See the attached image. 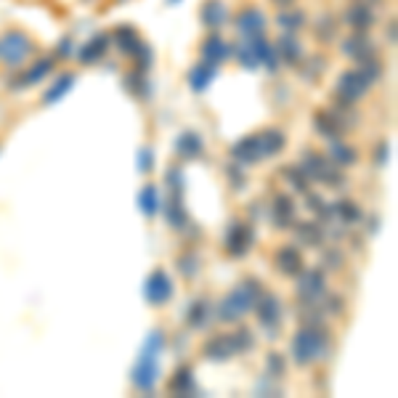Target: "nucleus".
<instances>
[{"mask_svg":"<svg viewBox=\"0 0 398 398\" xmlns=\"http://www.w3.org/2000/svg\"><path fill=\"white\" fill-rule=\"evenodd\" d=\"M260 281L255 279H247V281H242L237 289H231L229 295L223 298V303L218 306V316L223 321H237L239 316H244L252 306H255V300L260 298Z\"/></svg>","mask_w":398,"mask_h":398,"instance_id":"obj_1","label":"nucleus"},{"mask_svg":"<svg viewBox=\"0 0 398 398\" xmlns=\"http://www.w3.org/2000/svg\"><path fill=\"white\" fill-rule=\"evenodd\" d=\"M162 343H165L162 335L154 332V335H149L146 345L141 350L139 364L133 367V385L139 390H151L157 382V353L162 350Z\"/></svg>","mask_w":398,"mask_h":398,"instance_id":"obj_2","label":"nucleus"},{"mask_svg":"<svg viewBox=\"0 0 398 398\" xmlns=\"http://www.w3.org/2000/svg\"><path fill=\"white\" fill-rule=\"evenodd\" d=\"M324 350H327V329H300L292 340V356L303 367L324 356Z\"/></svg>","mask_w":398,"mask_h":398,"instance_id":"obj_3","label":"nucleus"},{"mask_svg":"<svg viewBox=\"0 0 398 398\" xmlns=\"http://www.w3.org/2000/svg\"><path fill=\"white\" fill-rule=\"evenodd\" d=\"M30 50L32 43L21 32H9L6 38L0 40V59L6 61L9 67H19L21 61L30 56Z\"/></svg>","mask_w":398,"mask_h":398,"instance_id":"obj_4","label":"nucleus"},{"mask_svg":"<svg viewBox=\"0 0 398 398\" xmlns=\"http://www.w3.org/2000/svg\"><path fill=\"white\" fill-rule=\"evenodd\" d=\"M300 170H306L311 178L324 181V183H329V186H340V173L332 168V162H329L327 157H321V154H316V151H306V154H303V165H300Z\"/></svg>","mask_w":398,"mask_h":398,"instance_id":"obj_5","label":"nucleus"},{"mask_svg":"<svg viewBox=\"0 0 398 398\" xmlns=\"http://www.w3.org/2000/svg\"><path fill=\"white\" fill-rule=\"evenodd\" d=\"M252 242H255V231L249 223H231L229 234H226V252L234 258H242L249 252Z\"/></svg>","mask_w":398,"mask_h":398,"instance_id":"obj_6","label":"nucleus"},{"mask_svg":"<svg viewBox=\"0 0 398 398\" xmlns=\"http://www.w3.org/2000/svg\"><path fill=\"white\" fill-rule=\"evenodd\" d=\"M369 82L361 72H345L343 77H340V82H338V96H340V101H345V104H353V101H358L364 93L369 90Z\"/></svg>","mask_w":398,"mask_h":398,"instance_id":"obj_7","label":"nucleus"},{"mask_svg":"<svg viewBox=\"0 0 398 398\" xmlns=\"http://www.w3.org/2000/svg\"><path fill=\"white\" fill-rule=\"evenodd\" d=\"M173 298V284H170V279L165 271H154L146 281V300L154 303V306H162V303H168Z\"/></svg>","mask_w":398,"mask_h":398,"instance_id":"obj_8","label":"nucleus"},{"mask_svg":"<svg viewBox=\"0 0 398 398\" xmlns=\"http://www.w3.org/2000/svg\"><path fill=\"white\" fill-rule=\"evenodd\" d=\"M324 289H327V284H324V274H321V271H303L300 284H298L300 298L313 303V300H318L324 295Z\"/></svg>","mask_w":398,"mask_h":398,"instance_id":"obj_9","label":"nucleus"},{"mask_svg":"<svg viewBox=\"0 0 398 398\" xmlns=\"http://www.w3.org/2000/svg\"><path fill=\"white\" fill-rule=\"evenodd\" d=\"M258 303V318H260V324L266 329H274L281 321V303H279L274 295H263L260 292V298L255 300Z\"/></svg>","mask_w":398,"mask_h":398,"instance_id":"obj_10","label":"nucleus"},{"mask_svg":"<svg viewBox=\"0 0 398 398\" xmlns=\"http://www.w3.org/2000/svg\"><path fill=\"white\" fill-rule=\"evenodd\" d=\"M231 157L237 159V162H242V165H252V162H258V159H263V149H260V141L258 136H247V139H242L231 149Z\"/></svg>","mask_w":398,"mask_h":398,"instance_id":"obj_11","label":"nucleus"},{"mask_svg":"<svg viewBox=\"0 0 398 398\" xmlns=\"http://www.w3.org/2000/svg\"><path fill=\"white\" fill-rule=\"evenodd\" d=\"M109 43H112V35H96V38H90V43H85L82 45V50H80V61L82 64H96V61H101L104 56H107V50H109Z\"/></svg>","mask_w":398,"mask_h":398,"instance_id":"obj_12","label":"nucleus"},{"mask_svg":"<svg viewBox=\"0 0 398 398\" xmlns=\"http://www.w3.org/2000/svg\"><path fill=\"white\" fill-rule=\"evenodd\" d=\"M229 45H226V40L220 38V35H210L205 43H202V61H208L213 67H218L220 61L229 59Z\"/></svg>","mask_w":398,"mask_h":398,"instance_id":"obj_13","label":"nucleus"},{"mask_svg":"<svg viewBox=\"0 0 398 398\" xmlns=\"http://www.w3.org/2000/svg\"><path fill=\"white\" fill-rule=\"evenodd\" d=\"M343 53H345L348 59L367 61V59H372V53H375V48H372V43H369L367 35H361V32H356V35H350V38H345V43H343Z\"/></svg>","mask_w":398,"mask_h":398,"instance_id":"obj_14","label":"nucleus"},{"mask_svg":"<svg viewBox=\"0 0 398 398\" xmlns=\"http://www.w3.org/2000/svg\"><path fill=\"white\" fill-rule=\"evenodd\" d=\"M263 27H266V19H263V14H260L258 9H247V11H242V14H239L237 30L242 32V38L244 40L260 35Z\"/></svg>","mask_w":398,"mask_h":398,"instance_id":"obj_15","label":"nucleus"},{"mask_svg":"<svg viewBox=\"0 0 398 398\" xmlns=\"http://www.w3.org/2000/svg\"><path fill=\"white\" fill-rule=\"evenodd\" d=\"M276 269L281 271V274H287V276L300 274V271H303V255H300V249L292 247V244L279 249L276 252Z\"/></svg>","mask_w":398,"mask_h":398,"instance_id":"obj_16","label":"nucleus"},{"mask_svg":"<svg viewBox=\"0 0 398 398\" xmlns=\"http://www.w3.org/2000/svg\"><path fill=\"white\" fill-rule=\"evenodd\" d=\"M50 72H53V59H40L38 64H32L30 72H24L21 80H14L11 85L14 88H24V85H38L43 77H48Z\"/></svg>","mask_w":398,"mask_h":398,"instance_id":"obj_17","label":"nucleus"},{"mask_svg":"<svg viewBox=\"0 0 398 398\" xmlns=\"http://www.w3.org/2000/svg\"><path fill=\"white\" fill-rule=\"evenodd\" d=\"M345 24L348 27H353L356 32H367L372 24H375V14L367 9V6H350L348 11H345Z\"/></svg>","mask_w":398,"mask_h":398,"instance_id":"obj_18","label":"nucleus"},{"mask_svg":"<svg viewBox=\"0 0 398 398\" xmlns=\"http://www.w3.org/2000/svg\"><path fill=\"white\" fill-rule=\"evenodd\" d=\"M279 56L287 61V64H298L303 59V45L298 43L295 32H287L279 38Z\"/></svg>","mask_w":398,"mask_h":398,"instance_id":"obj_19","label":"nucleus"},{"mask_svg":"<svg viewBox=\"0 0 398 398\" xmlns=\"http://www.w3.org/2000/svg\"><path fill=\"white\" fill-rule=\"evenodd\" d=\"M295 220V205L289 197H276L274 199V223L279 229H289Z\"/></svg>","mask_w":398,"mask_h":398,"instance_id":"obj_20","label":"nucleus"},{"mask_svg":"<svg viewBox=\"0 0 398 398\" xmlns=\"http://www.w3.org/2000/svg\"><path fill=\"white\" fill-rule=\"evenodd\" d=\"M316 128H318V133L327 136L329 141H338L340 133H343V122H340V117L338 114H332V112H318Z\"/></svg>","mask_w":398,"mask_h":398,"instance_id":"obj_21","label":"nucleus"},{"mask_svg":"<svg viewBox=\"0 0 398 398\" xmlns=\"http://www.w3.org/2000/svg\"><path fill=\"white\" fill-rule=\"evenodd\" d=\"M205 356L213 358V361H226V358L234 356V345H231L229 335H220V338H213L205 345Z\"/></svg>","mask_w":398,"mask_h":398,"instance_id":"obj_22","label":"nucleus"},{"mask_svg":"<svg viewBox=\"0 0 398 398\" xmlns=\"http://www.w3.org/2000/svg\"><path fill=\"white\" fill-rule=\"evenodd\" d=\"M223 21H226V6L220 0H205V6H202V24L215 30Z\"/></svg>","mask_w":398,"mask_h":398,"instance_id":"obj_23","label":"nucleus"},{"mask_svg":"<svg viewBox=\"0 0 398 398\" xmlns=\"http://www.w3.org/2000/svg\"><path fill=\"white\" fill-rule=\"evenodd\" d=\"M112 40H114V43H117V48L122 50V53H128V56H136V50L141 48L139 35H136L133 27H119V30L112 35Z\"/></svg>","mask_w":398,"mask_h":398,"instance_id":"obj_24","label":"nucleus"},{"mask_svg":"<svg viewBox=\"0 0 398 398\" xmlns=\"http://www.w3.org/2000/svg\"><path fill=\"white\" fill-rule=\"evenodd\" d=\"M215 72H218V67H213V64H208V61L197 64V67L191 70V88L197 90V93H202V90L208 88L210 82L215 80Z\"/></svg>","mask_w":398,"mask_h":398,"instance_id":"obj_25","label":"nucleus"},{"mask_svg":"<svg viewBox=\"0 0 398 398\" xmlns=\"http://www.w3.org/2000/svg\"><path fill=\"white\" fill-rule=\"evenodd\" d=\"M176 151H178L183 159H194L202 154V139L197 133H183L178 141H176Z\"/></svg>","mask_w":398,"mask_h":398,"instance_id":"obj_26","label":"nucleus"},{"mask_svg":"<svg viewBox=\"0 0 398 398\" xmlns=\"http://www.w3.org/2000/svg\"><path fill=\"white\" fill-rule=\"evenodd\" d=\"M258 141H260V149H263V157H271V154L284 149V133H279L274 128L258 133Z\"/></svg>","mask_w":398,"mask_h":398,"instance_id":"obj_27","label":"nucleus"},{"mask_svg":"<svg viewBox=\"0 0 398 398\" xmlns=\"http://www.w3.org/2000/svg\"><path fill=\"white\" fill-rule=\"evenodd\" d=\"M170 390H173V393H178V396H189L191 390H194V377H191L189 367H183L176 377L170 380Z\"/></svg>","mask_w":398,"mask_h":398,"instance_id":"obj_28","label":"nucleus"},{"mask_svg":"<svg viewBox=\"0 0 398 398\" xmlns=\"http://www.w3.org/2000/svg\"><path fill=\"white\" fill-rule=\"evenodd\" d=\"M72 85H75V75H61V77L50 85L48 93H45V104H56V101H59L61 96L72 88Z\"/></svg>","mask_w":398,"mask_h":398,"instance_id":"obj_29","label":"nucleus"},{"mask_svg":"<svg viewBox=\"0 0 398 398\" xmlns=\"http://www.w3.org/2000/svg\"><path fill=\"white\" fill-rule=\"evenodd\" d=\"M332 159H335V165H353L356 162V151H353V146H348V144H340V141H335L332 144Z\"/></svg>","mask_w":398,"mask_h":398,"instance_id":"obj_30","label":"nucleus"},{"mask_svg":"<svg viewBox=\"0 0 398 398\" xmlns=\"http://www.w3.org/2000/svg\"><path fill=\"white\" fill-rule=\"evenodd\" d=\"M298 237L303 244H308V247H316V244H321V239H324V234H321V229H318L316 223H303L298 229Z\"/></svg>","mask_w":398,"mask_h":398,"instance_id":"obj_31","label":"nucleus"},{"mask_svg":"<svg viewBox=\"0 0 398 398\" xmlns=\"http://www.w3.org/2000/svg\"><path fill=\"white\" fill-rule=\"evenodd\" d=\"M279 24L287 32H298L306 24V14L303 11H284V14H279Z\"/></svg>","mask_w":398,"mask_h":398,"instance_id":"obj_32","label":"nucleus"},{"mask_svg":"<svg viewBox=\"0 0 398 398\" xmlns=\"http://www.w3.org/2000/svg\"><path fill=\"white\" fill-rule=\"evenodd\" d=\"M210 306L205 303V300H197L194 306L189 308V324L191 327H205L208 324V316H210Z\"/></svg>","mask_w":398,"mask_h":398,"instance_id":"obj_33","label":"nucleus"},{"mask_svg":"<svg viewBox=\"0 0 398 398\" xmlns=\"http://www.w3.org/2000/svg\"><path fill=\"white\" fill-rule=\"evenodd\" d=\"M168 220L176 226V229H183L186 226V220H189V215H186V210H183V205H181V199H173L168 208Z\"/></svg>","mask_w":398,"mask_h":398,"instance_id":"obj_34","label":"nucleus"},{"mask_svg":"<svg viewBox=\"0 0 398 398\" xmlns=\"http://www.w3.org/2000/svg\"><path fill=\"white\" fill-rule=\"evenodd\" d=\"M139 205L146 215H154V213H157V191H154V186H146V189L141 191Z\"/></svg>","mask_w":398,"mask_h":398,"instance_id":"obj_35","label":"nucleus"},{"mask_svg":"<svg viewBox=\"0 0 398 398\" xmlns=\"http://www.w3.org/2000/svg\"><path fill=\"white\" fill-rule=\"evenodd\" d=\"M231 338V345H234V353H244V350L252 348V335H249V329H237Z\"/></svg>","mask_w":398,"mask_h":398,"instance_id":"obj_36","label":"nucleus"},{"mask_svg":"<svg viewBox=\"0 0 398 398\" xmlns=\"http://www.w3.org/2000/svg\"><path fill=\"white\" fill-rule=\"evenodd\" d=\"M335 210H338V215L345 220V223H356V220L361 218V210H358L353 202H338Z\"/></svg>","mask_w":398,"mask_h":398,"instance_id":"obj_37","label":"nucleus"},{"mask_svg":"<svg viewBox=\"0 0 398 398\" xmlns=\"http://www.w3.org/2000/svg\"><path fill=\"white\" fill-rule=\"evenodd\" d=\"M316 35H318V40L335 38V19H332V16H321V19H318V27H316Z\"/></svg>","mask_w":398,"mask_h":398,"instance_id":"obj_38","label":"nucleus"},{"mask_svg":"<svg viewBox=\"0 0 398 398\" xmlns=\"http://www.w3.org/2000/svg\"><path fill=\"white\" fill-rule=\"evenodd\" d=\"M178 269H181V274L183 276H194L199 271V260H197V255H183V258H178Z\"/></svg>","mask_w":398,"mask_h":398,"instance_id":"obj_39","label":"nucleus"},{"mask_svg":"<svg viewBox=\"0 0 398 398\" xmlns=\"http://www.w3.org/2000/svg\"><path fill=\"white\" fill-rule=\"evenodd\" d=\"M266 369H269L271 377H279L281 372H284V358L279 356V353H269V361H266Z\"/></svg>","mask_w":398,"mask_h":398,"instance_id":"obj_40","label":"nucleus"},{"mask_svg":"<svg viewBox=\"0 0 398 398\" xmlns=\"http://www.w3.org/2000/svg\"><path fill=\"white\" fill-rule=\"evenodd\" d=\"M287 176H289V181H292V186H295V189H298V191H306V186H308V183H306V176L300 178L298 170H287Z\"/></svg>","mask_w":398,"mask_h":398,"instance_id":"obj_41","label":"nucleus"},{"mask_svg":"<svg viewBox=\"0 0 398 398\" xmlns=\"http://www.w3.org/2000/svg\"><path fill=\"white\" fill-rule=\"evenodd\" d=\"M141 159H144V162H141V170H146V168H149V151H144V154H141Z\"/></svg>","mask_w":398,"mask_h":398,"instance_id":"obj_42","label":"nucleus"},{"mask_svg":"<svg viewBox=\"0 0 398 398\" xmlns=\"http://www.w3.org/2000/svg\"><path fill=\"white\" fill-rule=\"evenodd\" d=\"M274 3H279V6H289V3H295V0H274Z\"/></svg>","mask_w":398,"mask_h":398,"instance_id":"obj_43","label":"nucleus"},{"mask_svg":"<svg viewBox=\"0 0 398 398\" xmlns=\"http://www.w3.org/2000/svg\"><path fill=\"white\" fill-rule=\"evenodd\" d=\"M173 3H176V0H173Z\"/></svg>","mask_w":398,"mask_h":398,"instance_id":"obj_44","label":"nucleus"}]
</instances>
